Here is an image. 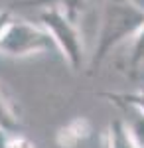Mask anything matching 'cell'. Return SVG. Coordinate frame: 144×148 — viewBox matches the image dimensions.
I'll return each instance as SVG.
<instances>
[{
    "label": "cell",
    "mask_w": 144,
    "mask_h": 148,
    "mask_svg": "<svg viewBox=\"0 0 144 148\" xmlns=\"http://www.w3.org/2000/svg\"><path fill=\"white\" fill-rule=\"evenodd\" d=\"M142 26L144 8L136 0H103L97 40L87 65L89 75H95L119 46L132 42Z\"/></svg>",
    "instance_id": "obj_1"
},
{
    "label": "cell",
    "mask_w": 144,
    "mask_h": 148,
    "mask_svg": "<svg viewBox=\"0 0 144 148\" xmlns=\"http://www.w3.org/2000/svg\"><path fill=\"white\" fill-rule=\"evenodd\" d=\"M40 24L45 28L56 49L75 73L87 67L91 53H87L85 40L77 26V20L69 18L65 12L56 6H45L40 8Z\"/></svg>",
    "instance_id": "obj_2"
},
{
    "label": "cell",
    "mask_w": 144,
    "mask_h": 148,
    "mask_svg": "<svg viewBox=\"0 0 144 148\" xmlns=\"http://www.w3.org/2000/svg\"><path fill=\"white\" fill-rule=\"evenodd\" d=\"M53 46L49 34L42 24H32L22 18H14L0 40V53L8 57H28L34 53L49 51Z\"/></svg>",
    "instance_id": "obj_3"
},
{
    "label": "cell",
    "mask_w": 144,
    "mask_h": 148,
    "mask_svg": "<svg viewBox=\"0 0 144 148\" xmlns=\"http://www.w3.org/2000/svg\"><path fill=\"white\" fill-rule=\"evenodd\" d=\"M91 132H93L91 121L85 116H75L57 128L53 140L59 148H77L81 142H85L91 136Z\"/></svg>",
    "instance_id": "obj_4"
},
{
    "label": "cell",
    "mask_w": 144,
    "mask_h": 148,
    "mask_svg": "<svg viewBox=\"0 0 144 148\" xmlns=\"http://www.w3.org/2000/svg\"><path fill=\"white\" fill-rule=\"evenodd\" d=\"M103 148H140V146L134 140L132 132L128 130L124 119L117 116L109 123L105 134H103Z\"/></svg>",
    "instance_id": "obj_5"
},
{
    "label": "cell",
    "mask_w": 144,
    "mask_h": 148,
    "mask_svg": "<svg viewBox=\"0 0 144 148\" xmlns=\"http://www.w3.org/2000/svg\"><path fill=\"white\" fill-rule=\"evenodd\" d=\"M89 0H22L20 6H38V8H45V6H56L59 10H63L73 20H79V16L87 8Z\"/></svg>",
    "instance_id": "obj_6"
},
{
    "label": "cell",
    "mask_w": 144,
    "mask_h": 148,
    "mask_svg": "<svg viewBox=\"0 0 144 148\" xmlns=\"http://www.w3.org/2000/svg\"><path fill=\"white\" fill-rule=\"evenodd\" d=\"M117 109L122 113V119L128 126V130L132 132L134 140L138 142V146L144 148V113L134 107H126V105H119Z\"/></svg>",
    "instance_id": "obj_7"
},
{
    "label": "cell",
    "mask_w": 144,
    "mask_h": 148,
    "mask_svg": "<svg viewBox=\"0 0 144 148\" xmlns=\"http://www.w3.org/2000/svg\"><path fill=\"white\" fill-rule=\"evenodd\" d=\"M0 132H4V134L20 132L18 114L14 111V107L10 105V101H8L2 93H0Z\"/></svg>",
    "instance_id": "obj_8"
},
{
    "label": "cell",
    "mask_w": 144,
    "mask_h": 148,
    "mask_svg": "<svg viewBox=\"0 0 144 148\" xmlns=\"http://www.w3.org/2000/svg\"><path fill=\"white\" fill-rule=\"evenodd\" d=\"M105 99L119 107V105H126V107H134L144 113V87L136 89V91H122V93H101Z\"/></svg>",
    "instance_id": "obj_9"
},
{
    "label": "cell",
    "mask_w": 144,
    "mask_h": 148,
    "mask_svg": "<svg viewBox=\"0 0 144 148\" xmlns=\"http://www.w3.org/2000/svg\"><path fill=\"white\" fill-rule=\"evenodd\" d=\"M128 67H130V73H138L140 69H144V26L138 32V36L132 40L130 56H128Z\"/></svg>",
    "instance_id": "obj_10"
},
{
    "label": "cell",
    "mask_w": 144,
    "mask_h": 148,
    "mask_svg": "<svg viewBox=\"0 0 144 148\" xmlns=\"http://www.w3.org/2000/svg\"><path fill=\"white\" fill-rule=\"evenodd\" d=\"M0 148H38V146L34 144V140H30L22 132H14V134L0 132Z\"/></svg>",
    "instance_id": "obj_11"
},
{
    "label": "cell",
    "mask_w": 144,
    "mask_h": 148,
    "mask_svg": "<svg viewBox=\"0 0 144 148\" xmlns=\"http://www.w3.org/2000/svg\"><path fill=\"white\" fill-rule=\"evenodd\" d=\"M16 16H14V10H12V6H6V8H0V40H2V36L6 32V28L10 26V22L14 20Z\"/></svg>",
    "instance_id": "obj_12"
}]
</instances>
